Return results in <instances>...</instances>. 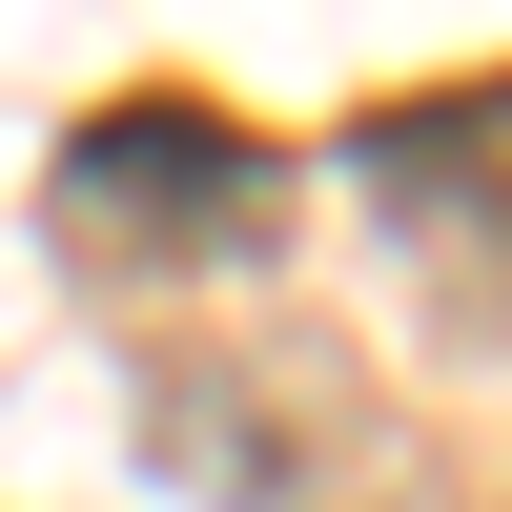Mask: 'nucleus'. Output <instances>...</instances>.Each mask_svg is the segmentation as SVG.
<instances>
[{
  "instance_id": "nucleus-2",
  "label": "nucleus",
  "mask_w": 512,
  "mask_h": 512,
  "mask_svg": "<svg viewBox=\"0 0 512 512\" xmlns=\"http://www.w3.org/2000/svg\"><path fill=\"white\" fill-rule=\"evenodd\" d=\"M328 164H349L410 246H451V287H512V62H492V82H410V103H369Z\"/></svg>"
},
{
  "instance_id": "nucleus-1",
  "label": "nucleus",
  "mask_w": 512,
  "mask_h": 512,
  "mask_svg": "<svg viewBox=\"0 0 512 512\" xmlns=\"http://www.w3.org/2000/svg\"><path fill=\"white\" fill-rule=\"evenodd\" d=\"M62 226L103 267H246V246H287V144L226 123L205 82H123L62 123Z\"/></svg>"
}]
</instances>
